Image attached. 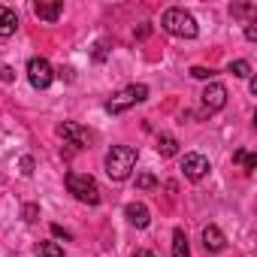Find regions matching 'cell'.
<instances>
[{
	"label": "cell",
	"instance_id": "6da1fadb",
	"mask_svg": "<svg viewBox=\"0 0 257 257\" xmlns=\"http://www.w3.org/2000/svg\"><path fill=\"white\" fill-rule=\"evenodd\" d=\"M137 149H131V146H115L109 155H106V176L112 179V182H124L127 176L134 173V167H137Z\"/></svg>",
	"mask_w": 257,
	"mask_h": 257
},
{
	"label": "cell",
	"instance_id": "7a4b0ae2",
	"mask_svg": "<svg viewBox=\"0 0 257 257\" xmlns=\"http://www.w3.org/2000/svg\"><path fill=\"white\" fill-rule=\"evenodd\" d=\"M161 28H164L167 34H173V37H182V40H194V37L200 34V28H197L194 16H191V13H185V10H179V7H173V10H167V13H164Z\"/></svg>",
	"mask_w": 257,
	"mask_h": 257
},
{
	"label": "cell",
	"instance_id": "3957f363",
	"mask_svg": "<svg viewBox=\"0 0 257 257\" xmlns=\"http://www.w3.org/2000/svg\"><path fill=\"white\" fill-rule=\"evenodd\" d=\"M67 191L79 203H88V206H97L100 203V188H97V182L88 173H67Z\"/></svg>",
	"mask_w": 257,
	"mask_h": 257
},
{
	"label": "cell",
	"instance_id": "277c9868",
	"mask_svg": "<svg viewBox=\"0 0 257 257\" xmlns=\"http://www.w3.org/2000/svg\"><path fill=\"white\" fill-rule=\"evenodd\" d=\"M146 100H149V88H146V85H127L124 91H118V94L106 103V112H109V115H121V112H127L131 106L146 103Z\"/></svg>",
	"mask_w": 257,
	"mask_h": 257
},
{
	"label": "cell",
	"instance_id": "5b68a950",
	"mask_svg": "<svg viewBox=\"0 0 257 257\" xmlns=\"http://www.w3.org/2000/svg\"><path fill=\"white\" fill-rule=\"evenodd\" d=\"M28 79H31V85L37 91H46L52 85V79H55V70H52V64L46 58H31L28 61Z\"/></svg>",
	"mask_w": 257,
	"mask_h": 257
},
{
	"label": "cell",
	"instance_id": "8992f818",
	"mask_svg": "<svg viewBox=\"0 0 257 257\" xmlns=\"http://www.w3.org/2000/svg\"><path fill=\"white\" fill-rule=\"evenodd\" d=\"M200 100H203V112H206V115L221 112V109L227 106V88H224L221 82H209V85L203 88Z\"/></svg>",
	"mask_w": 257,
	"mask_h": 257
},
{
	"label": "cell",
	"instance_id": "52a82bcc",
	"mask_svg": "<svg viewBox=\"0 0 257 257\" xmlns=\"http://www.w3.org/2000/svg\"><path fill=\"white\" fill-rule=\"evenodd\" d=\"M182 170H185V179H191V182H200V179L209 173V161H206L203 155L191 152V155H185V161H182Z\"/></svg>",
	"mask_w": 257,
	"mask_h": 257
},
{
	"label": "cell",
	"instance_id": "ba28073f",
	"mask_svg": "<svg viewBox=\"0 0 257 257\" xmlns=\"http://www.w3.org/2000/svg\"><path fill=\"white\" fill-rule=\"evenodd\" d=\"M58 137H64L67 143H73V146H79V149H85V146L91 143V134L85 131V127L73 124V121H64V124H58Z\"/></svg>",
	"mask_w": 257,
	"mask_h": 257
},
{
	"label": "cell",
	"instance_id": "9c48e42d",
	"mask_svg": "<svg viewBox=\"0 0 257 257\" xmlns=\"http://www.w3.org/2000/svg\"><path fill=\"white\" fill-rule=\"evenodd\" d=\"M124 215H127V221H131L134 227H149V221H152V212H149V206L146 203H127L124 206Z\"/></svg>",
	"mask_w": 257,
	"mask_h": 257
},
{
	"label": "cell",
	"instance_id": "30bf717a",
	"mask_svg": "<svg viewBox=\"0 0 257 257\" xmlns=\"http://www.w3.org/2000/svg\"><path fill=\"white\" fill-rule=\"evenodd\" d=\"M34 16L52 25V22H58L64 16V4H43V0H40V4H34Z\"/></svg>",
	"mask_w": 257,
	"mask_h": 257
},
{
	"label": "cell",
	"instance_id": "8fae6325",
	"mask_svg": "<svg viewBox=\"0 0 257 257\" xmlns=\"http://www.w3.org/2000/svg\"><path fill=\"white\" fill-rule=\"evenodd\" d=\"M203 245H206V251H221V248L227 245V239H224V233H221V227H215V224H209V227L203 230Z\"/></svg>",
	"mask_w": 257,
	"mask_h": 257
},
{
	"label": "cell",
	"instance_id": "7c38bea8",
	"mask_svg": "<svg viewBox=\"0 0 257 257\" xmlns=\"http://www.w3.org/2000/svg\"><path fill=\"white\" fill-rule=\"evenodd\" d=\"M16 28H19V16H16V10H10V7H0V37H13L16 34Z\"/></svg>",
	"mask_w": 257,
	"mask_h": 257
},
{
	"label": "cell",
	"instance_id": "4fadbf2b",
	"mask_svg": "<svg viewBox=\"0 0 257 257\" xmlns=\"http://www.w3.org/2000/svg\"><path fill=\"white\" fill-rule=\"evenodd\" d=\"M158 155H161V158H173V155H179V140L170 137V134H161V137H158Z\"/></svg>",
	"mask_w": 257,
	"mask_h": 257
},
{
	"label": "cell",
	"instance_id": "5bb4252c",
	"mask_svg": "<svg viewBox=\"0 0 257 257\" xmlns=\"http://www.w3.org/2000/svg\"><path fill=\"white\" fill-rule=\"evenodd\" d=\"M173 257H191V248H188V236H185V230H173Z\"/></svg>",
	"mask_w": 257,
	"mask_h": 257
},
{
	"label": "cell",
	"instance_id": "9a60e30c",
	"mask_svg": "<svg viewBox=\"0 0 257 257\" xmlns=\"http://www.w3.org/2000/svg\"><path fill=\"white\" fill-rule=\"evenodd\" d=\"M233 161H236V164H242V170H245V173H254V170H257V158H254V155H248L245 149L233 152Z\"/></svg>",
	"mask_w": 257,
	"mask_h": 257
},
{
	"label": "cell",
	"instance_id": "2e32d148",
	"mask_svg": "<svg viewBox=\"0 0 257 257\" xmlns=\"http://www.w3.org/2000/svg\"><path fill=\"white\" fill-rule=\"evenodd\" d=\"M40 257H64V248L58 242H40Z\"/></svg>",
	"mask_w": 257,
	"mask_h": 257
},
{
	"label": "cell",
	"instance_id": "e0dca14e",
	"mask_svg": "<svg viewBox=\"0 0 257 257\" xmlns=\"http://www.w3.org/2000/svg\"><path fill=\"white\" fill-rule=\"evenodd\" d=\"M230 73H233L236 79H248V76H251V64H248V61H233V64H230Z\"/></svg>",
	"mask_w": 257,
	"mask_h": 257
},
{
	"label": "cell",
	"instance_id": "ac0fdd59",
	"mask_svg": "<svg viewBox=\"0 0 257 257\" xmlns=\"http://www.w3.org/2000/svg\"><path fill=\"white\" fill-rule=\"evenodd\" d=\"M137 188H140V191H155V188H158V179H155L152 173H140V176H137Z\"/></svg>",
	"mask_w": 257,
	"mask_h": 257
},
{
	"label": "cell",
	"instance_id": "d6986e66",
	"mask_svg": "<svg viewBox=\"0 0 257 257\" xmlns=\"http://www.w3.org/2000/svg\"><path fill=\"white\" fill-rule=\"evenodd\" d=\"M230 13H233V16H239V19H245V16H254V13H257V7H254V4H233V7H230Z\"/></svg>",
	"mask_w": 257,
	"mask_h": 257
},
{
	"label": "cell",
	"instance_id": "ffe728a7",
	"mask_svg": "<svg viewBox=\"0 0 257 257\" xmlns=\"http://www.w3.org/2000/svg\"><path fill=\"white\" fill-rule=\"evenodd\" d=\"M22 218H25L28 224H34V221H40V206H37V203H28V206L22 209Z\"/></svg>",
	"mask_w": 257,
	"mask_h": 257
},
{
	"label": "cell",
	"instance_id": "44dd1931",
	"mask_svg": "<svg viewBox=\"0 0 257 257\" xmlns=\"http://www.w3.org/2000/svg\"><path fill=\"white\" fill-rule=\"evenodd\" d=\"M191 76H194V79H212L215 70H209V67H191Z\"/></svg>",
	"mask_w": 257,
	"mask_h": 257
},
{
	"label": "cell",
	"instance_id": "7402d4cb",
	"mask_svg": "<svg viewBox=\"0 0 257 257\" xmlns=\"http://www.w3.org/2000/svg\"><path fill=\"white\" fill-rule=\"evenodd\" d=\"M52 236H55V239H64V242H70V239H73V236H70L61 224H52Z\"/></svg>",
	"mask_w": 257,
	"mask_h": 257
},
{
	"label": "cell",
	"instance_id": "603a6c76",
	"mask_svg": "<svg viewBox=\"0 0 257 257\" xmlns=\"http://www.w3.org/2000/svg\"><path fill=\"white\" fill-rule=\"evenodd\" d=\"M245 40H248V43H254V40H257V28H254V22H248V25H245Z\"/></svg>",
	"mask_w": 257,
	"mask_h": 257
},
{
	"label": "cell",
	"instance_id": "cb8c5ba5",
	"mask_svg": "<svg viewBox=\"0 0 257 257\" xmlns=\"http://www.w3.org/2000/svg\"><path fill=\"white\" fill-rule=\"evenodd\" d=\"M19 167H22V173H25V176H31V173H34V158H22V164H19Z\"/></svg>",
	"mask_w": 257,
	"mask_h": 257
},
{
	"label": "cell",
	"instance_id": "d4e9b609",
	"mask_svg": "<svg viewBox=\"0 0 257 257\" xmlns=\"http://www.w3.org/2000/svg\"><path fill=\"white\" fill-rule=\"evenodd\" d=\"M134 34H137V40H146V37L152 34V25H140V28H137Z\"/></svg>",
	"mask_w": 257,
	"mask_h": 257
},
{
	"label": "cell",
	"instance_id": "484cf974",
	"mask_svg": "<svg viewBox=\"0 0 257 257\" xmlns=\"http://www.w3.org/2000/svg\"><path fill=\"white\" fill-rule=\"evenodd\" d=\"M0 79H4V82H13V79H16L13 67H0Z\"/></svg>",
	"mask_w": 257,
	"mask_h": 257
},
{
	"label": "cell",
	"instance_id": "4316f807",
	"mask_svg": "<svg viewBox=\"0 0 257 257\" xmlns=\"http://www.w3.org/2000/svg\"><path fill=\"white\" fill-rule=\"evenodd\" d=\"M134 257H155V254H152V251H149V248H140V251H137V254H134Z\"/></svg>",
	"mask_w": 257,
	"mask_h": 257
}]
</instances>
